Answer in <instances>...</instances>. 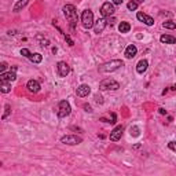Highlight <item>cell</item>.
Listing matches in <instances>:
<instances>
[{"instance_id": "obj_29", "label": "cell", "mask_w": 176, "mask_h": 176, "mask_svg": "<svg viewBox=\"0 0 176 176\" xmlns=\"http://www.w3.org/2000/svg\"><path fill=\"white\" fill-rule=\"evenodd\" d=\"M84 109H85V112H88V113H91V112H92V109H91V106H90V105H84Z\"/></svg>"}, {"instance_id": "obj_7", "label": "cell", "mask_w": 176, "mask_h": 176, "mask_svg": "<svg viewBox=\"0 0 176 176\" xmlns=\"http://www.w3.org/2000/svg\"><path fill=\"white\" fill-rule=\"evenodd\" d=\"M61 142L65 143V145H70V146H74V145H80L82 142V139L77 135H66V136H62Z\"/></svg>"}, {"instance_id": "obj_15", "label": "cell", "mask_w": 176, "mask_h": 176, "mask_svg": "<svg viewBox=\"0 0 176 176\" xmlns=\"http://www.w3.org/2000/svg\"><path fill=\"white\" fill-rule=\"evenodd\" d=\"M136 54H138V48H136V46L131 44V46L127 47V50H125V58H128V59H132V58H134Z\"/></svg>"}, {"instance_id": "obj_33", "label": "cell", "mask_w": 176, "mask_h": 176, "mask_svg": "<svg viewBox=\"0 0 176 176\" xmlns=\"http://www.w3.org/2000/svg\"><path fill=\"white\" fill-rule=\"evenodd\" d=\"M135 2H136L138 4H140V3H143V2H145V0H135Z\"/></svg>"}, {"instance_id": "obj_11", "label": "cell", "mask_w": 176, "mask_h": 176, "mask_svg": "<svg viewBox=\"0 0 176 176\" xmlns=\"http://www.w3.org/2000/svg\"><path fill=\"white\" fill-rule=\"evenodd\" d=\"M90 92H91V88H90V85H87V84L79 85L77 90H76L77 96H80V98H85V96H88V95H90Z\"/></svg>"}, {"instance_id": "obj_13", "label": "cell", "mask_w": 176, "mask_h": 176, "mask_svg": "<svg viewBox=\"0 0 176 176\" xmlns=\"http://www.w3.org/2000/svg\"><path fill=\"white\" fill-rule=\"evenodd\" d=\"M136 18L139 19L140 22L146 24L147 26H151V25L154 24V19L151 18V16H148V15H146V14H143V13H138V14H136Z\"/></svg>"}, {"instance_id": "obj_22", "label": "cell", "mask_w": 176, "mask_h": 176, "mask_svg": "<svg viewBox=\"0 0 176 176\" xmlns=\"http://www.w3.org/2000/svg\"><path fill=\"white\" fill-rule=\"evenodd\" d=\"M138 6H139V4H138V3L135 2V0H131V2H129L128 4H127V7H128L129 11H135V10L138 8Z\"/></svg>"}, {"instance_id": "obj_21", "label": "cell", "mask_w": 176, "mask_h": 176, "mask_svg": "<svg viewBox=\"0 0 176 176\" xmlns=\"http://www.w3.org/2000/svg\"><path fill=\"white\" fill-rule=\"evenodd\" d=\"M26 4H28V0H19V2L16 3L15 6H14V8H13V10L15 11V13H18V11L21 10V8H24Z\"/></svg>"}, {"instance_id": "obj_17", "label": "cell", "mask_w": 176, "mask_h": 176, "mask_svg": "<svg viewBox=\"0 0 176 176\" xmlns=\"http://www.w3.org/2000/svg\"><path fill=\"white\" fill-rule=\"evenodd\" d=\"M160 41L164 44H175L176 43V38L173 36H169V35H162L160 37Z\"/></svg>"}, {"instance_id": "obj_25", "label": "cell", "mask_w": 176, "mask_h": 176, "mask_svg": "<svg viewBox=\"0 0 176 176\" xmlns=\"http://www.w3.org/2000/svg\"><path fill=\"white\" fill-rule=\"evenodd\" d=\"M21 55H24V57L29 58L32 54H30V51H29V50H28V48H22V50H21Z\"/></svg>"}, {"instance_id": "obj_32", "label": "cell", "mask_w": 176, "mask_h": 176, "mask_svg": "<svg viewBox=\"0 0 176 176\" xmlns=\"http://www.w3.org/2000/svg\"><path fill=\"white\" fill-rule=\"evenodd\" d=\"M160 113H161V114H167V110H164V109H160Z\"/></svg>"}, {"instance_id": "obj_3", "label": "cell", "mask_w": 176, "mask_h": 176, "mask_svg": "<svg viewBox=\"0 0 176 176\" xmlns=\"http://www.w3.org/2000/svg\"><path fill=\"white\" fill-rule=\"evenodd\" d=\"M118 88H120V84L113 79H105V80H102L101 84H99V90H102V91H107V90L116 91V90H118Z\"/></svg>"}, {"instance_id": "obj_27", "label": "cell", "mask_w": 176, "mask_h": 176, "mask_svg": "<svg viewBox=\"0 0 176 176\" xmlns=\"http://www.w3.org/2000/svg\"><path fill=\"white\" fill-rule=\"evenodd\" d=\"M6 69H7V63H6V62H2V65H0V72H2V73H4Z\"/></svg>"}, {"instance_id": "obj_4", "label": "cell", "mask_w": 176, "mask_h": 176, "mask_svg": "<svg viewBox=\"0 0 176 176\" xmlns=\"http://www.w3.org/2000/svg\"><path fill=\"white\" fill-rule=\"evenodd\" d=\"M72 109H70V105H69L68 101H61L59 105H58V117L63 118V117H68L70 114Z\"/></svg>"}, {"instance_id": "obj_9", "label": "cell", "mask_w": 176, "mask_h": 176, "mask_svg": "<svg viewBox=\"0 0 176 176\" xmlns=\"http://www.w3.org/2000/svg\"><path fill=\"white\" fill-rule=\"evenodd\" d=\"M123 125H117L114 129H113L112 132H110V140H113V142H117V140L121 139V135H123Z\"/></svg>"}, {"instance_id": "obj_10", "label": "cell", "mask_w": 176, "mask_h": 176, "mask_svg": "<svg viewBox=\"0 0 176 176\" xmlns=\"http://www.w3.org/2000/svg\"><path fill=\"white\" fill-rule=\"evenodd\" d=\"M106 25H107V21L105 18H99L98 21L94 24V32L96 33V35H99V33H102L103 32V29L106 28Z\"/></svg>"}, {"instance_id": "obj_24", "label": "cell", "mask_w": 176, "mask_h": 176, "mask_svg": "<svg viewBox=\"0 0 176 176\" xmlns=\"http://www.w3.org/2000/svg\"><path fill=\"white\" fill-rule=\"evenodd\" d=\"M10 109H11V107H10V105L7 103V105H6V113H4V114H3V116H2V118H3V120H6V118H7V116L10 114V112H11Z\"/></svg>"}, {"instance_id": "obj_14", "label": "cell", "mask_w": 176, "mask_h": 176, "mask_svg": "<svg viewBox=\"0 0 176 176\" xmlns=\"http://www.w3.org/2000/svg\"><path fill=\"white\" fill-rule=\"evenodd\" d=\"M16 79V74H15V72H7V73H2L0 74V80L2 81H8V82H11V81H14V80Z\"/></svg>"}, {"instance_id": "obj_5", "label": "cell", "mask_w": 176, "mask_h": 176, "mask_svg": "<svg viewBox=\"0 0 176 176\" xmlns=\"http://www.w3.org/2000/svg\"><path fill=\"white\" fill-rule=\"evenodd\" d=\"M116 8H114V4L110 2H106L102 4L101 7V15L103 16V18H109V16H112L113 14H114Z\"/></svg>"}, {"instance_id": "obj_18", "label": "cell", "mask_w": 176, "mask_h": 176, "mask_svg": "<svg viewBox=\"0 0 176 176\" xmlns=\"http://www.w3.org/2000/svg\"><path fill=\"white\" fill-rule=\"evenodd\" d=\"M118 30H120V33H128L131 30V25L128 22H121L118 25Z\"/></svg>"}, {"instance_id": "obj_20", "label": "cell", "mask_w": 176, "mask_h": 176, "mask_svg": "<svg viewBox=\"0 0 176 176\" xmlns=\"http://www.w3.org/2000/svg\"><path fill=\"white\" fill-rule=\"evenodd\" d=\"M29 59L32 61L33 63H40L41 61H43V55H41V54H32L29 57Z\"/></svg>"}, {"instance_id": "obj_1", "label": "cell", "mask_w": 176, "mask_h": 176, "mask_svg": "<svg viewBox=\"0 0 176 176\" xmlns=\"http://www.w3.org/2000/svg\"><path fill=\"white\" fill-rule=\"evenodd\" d=\"M121 66H124L123 61L113 59V61H110V62H106L102 66H99V72H102V73H110V72H114V70H117V69H120Z\"/></svg>"}, {"instance_id": "obj_26", "label": "cell", "mask_w": 176, "mask_h": 176, "mask_svg": "<svg viewBox=\"0 0 176 176\" xmlns=\"http://www.w3.org/2000/svg\"><path fill=\"white\" fill-rule=\"evenodd\" d=\"M168 147H169L170 150L176 151V142H169V143H168Z\"/></svg>"}, {"instance_id": "obj_16", "label": "cell", "mask_w": 176, "mask_h": 176, "mask_svg": "<svg viewBox=\"0 0 176 176\" xmlns=\"http://www.w3.org/2000/svg\"><path fill=\"white\" fill-rule=\"evenodd\" d=\"M147 66H148V62L146 59H140L136 65V72L139 74H143L146 70H147Z\"/></svg>"}, {"instance_id": "obj_8", "label": "cell", "mask_w": 176, "mask_h": 176, "mask_svg": "<svg viewBox=\"0 0 176 176\" xmlns=\"http://www.w3.org/2000/svg\"><path fill=\"white\" fill-rule=\"evenodd\" d=\"M57 70H58V74H59L61 77H66L69 74V72H70V68H69V65L66 62L61 61V62L57 63Z\"/></svg>"}, {"instance_id": "obj_19", "label": "cell", "mask_w": 176, "mask_h": 176, "mask_svg": "<svg viewBox=\"0 0 176 176\" xmlns=\"http://www.w3.org/2000/svg\"><path fill=\"white\" fill-rule=\"evenodd\" d=\"M0 90H2L3 94H7L11 91V84L8 81H2V85H0Z\"/></svg>"}, {"instance_id": "obj_31", "label": "cell", "mask_w": 176, "mask_h": 176, "mask_svg": "<svg viewBox=\"0 0 176 176\" xmlns=\"http://www.w3.org/2000/svg\"><path fill=\"white\" fill-rule=\"evenodd\" d=\"M95 99H96V102H98V103H102V98H101V96H95Z\"/></svg>"}, {"instance_id": "obj_28", "label": "cell", "mask_w": 176, "mask_h": 176, "mask_svg": "<svg viewBox=\"0 0 176 176\" xmlns=\"http://www.w3.org/2000/svg\"><path fill=\"white\" fill-rule=\"evenodd\" d=\"M65 40H66V41H68V43H69V46H70V47H72V46H74L73 40H72V38H70V37H69V36H68V35H66V36H65Z\"/></svg>"}, {"instance_id": "obj_12", "label": "cell", "mask_w": 176, "mask_h": 176, "mask_svg": "<svg viewBox=\"0 0 176 176\" xmlns=\"http://www.w3.org/2000/svg\"><path fill=\"white\" fill-rule=\"evenodd\" d=\"M26 88L29 92L32 94H37L38 91H40V84H38V81H36V80H29L26 84Z\"/></svg>"}, {"instance_id": "obj_34", "label": "cell", "mask_w": 176, "mask_h": 176, "mask_svg": "<svg viewBox=\"0 0 176 176\" xmlns=\"http://www.w3.org/2000/svg\"><path fill=\"white\" fill-rule=\"evenodd\" d=\"M172 91H176V84H173V85H172Z\"/></svg>"}, {"instance_id": "obj_6", "label": "cell", "mask_w": 176, "mask_h": 176, "mask_svg": "<svg viewBox=\"0 0 176 176\" xmlns=\"http://www.w3.org/2000/svg\"><path fill=\"white\" fill-rule=\"evenodd\" d=\"M63 14L68 19H70L72 22H74L77 19V11H76V7L73 4H66L63 6Z\"/></svg>"}, {"instance_id": "obj_2", "label": "cell", "mask_w": 176, "mask_h": 176, "mask_svg": "<svg viewBox=\"0 0 176 176\" xmlns=\"http://www.w3.org/2000/svg\"><path fill=\"white\" fill-rule=\"evenodd\" d=\"M81 24L85 29H91L94 26V14L91 10H84L81 14Z\"/></svg>"}, {"instance_id": "obj_30", "label": "cell", "mask_w": 176, "mask_h": 176, "mask_svg": "<svg viewBox=\"0 0 176 176\" xmlns=\"http://www.w3.org/2000/svg\"><path fill=\"white\" fill-rule=\"evenodd\" d=\"M113 4L120 6V4H123V0H113Z\"/></svg>"}, {"instance_id": "obj_23", "label": "cell", "mask_w": 176, "mask_h": 176, "mask_svg": "<svg viewBox=\"0 0 176 176\" xmlns=\"http://www.w3.org/2000/svg\"><path fill=\"white\" fill-rule=\"evenodd\" d=\"M162 26L167 28V29H175L176 24H175V22H172V21H167V22H164V24H162Z\"/></svg>"}]
</instances>
